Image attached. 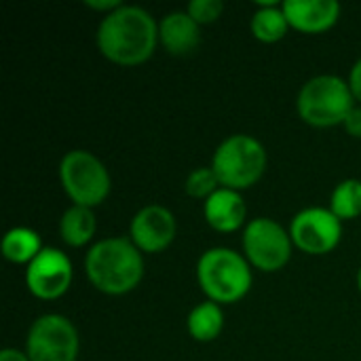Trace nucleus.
<instances>
[{
  "instance_id": "nucleus-9",
  "label": "nucleus",
  "mask_w": 361,
  "mask_h": 361,
  "mask_svg": "<svg viewBox=\"0 0 361 361\" xmlns=\"http://www.w3.org/2000/svg\"><path fill=\"white\" fill-rule=\"evenodd\" d=\"M288 231L294 247L309 256H326L334 252L343 239V222L330 207H307L298 212Z\"/></svg>"
},
{
  "instance_id": "nucleus-3",
  "label": "nucleus",
  "mask_w": 361,
  "mask_h": 361,
  "mask_svg": "<svg viewBox=\"0 0 361 361\" xmlns=\"http://www.w3.org/2000/svg\"><path fill=\"white\" fill-rule=\"evenodd\" d=\"M197 281L207 300L222 307L235 305L250 294L254 273L243 254L231 247H212L197 262Z\"/></svg>"
},
{
  "instance_id": "nucleus-5",
  "label": "nucleus",
  "mask_w": 361,
  "mask_h": 361,
  "mask_svg": "<svg viewBox=\"0 0 361 361\" xmlns=\"http://www.w3.org/2000/svg\"><path fill=\"white\" fill-rule=\"evenodd\" d=\"M355 99L349 82L334 74L313 76L302 85L296 97L298 116L317 129L343 125L347 114L353 110Z\"/></svg>"
},
{
  "instance_id": "nucleus-24",
  "label": "nucleus",
  "mask_w": 361,
  "mask_h": 361,
  "mask_svg": "<svg viewBox=\"0 0 361 361\" xmlns=\"http://www.w3.org/2000/svg\"><path fill=\"white\" fill-rule=\"evenodd\" d=\"M85 6H89L93 11H99L102 17H106V15L114 13L116 8H121L123 2L121 0H85Z\"/></svg>"
},
{
  "instance_id": "nucleus-16",
  "label": "nucleus",
  "mask_w": 361,
  "mask_h": 361,
  "mask_svg": "<svg viewBox=\"0 0 361 361\" xmlns=\"http://www.w3.org/2000/svg\"><path fill=\"white\" fill-rule=\"evenodd\" d=\"M97 231V220L93 209L70 205L59 220V237L68 247H85L93 241Z\"/></svg>"
},
{
  "instance_id": "nucleus-12",
  "label": "nucleus",
  "mask_w": 361,
  "mask_h": 361,
  "mask_svg": "<svg viewBox=\"0 0 361 361\" xmlns=\"http://www.w3.org/2000/svg\"><path fill=\"white\" fill-rule=\"evenodd\" d=\"M283 13L292 30L302 34H324L341 19V4L334 0H286Z\"/></svg>"
},
{
  "instance_id": "nucleus-22",
  "label": "nucleus",
  "mask_w": 361,
  "mask_h": 361,
  "mask_svg": "<svg viewBox=\"0 0 361 361\" xmlns=\"http://www.w3.org/2000/svg\"><path fill=\"white\" fill-rule=\"evenodd\" d=\"M343 127H345V131L351 135V137H357L361 140V106H353V110L347 114V118H345V123H343Z\"/></svg>"
},
{
  "instance_id": "nucleus-11",
  "label": "nucleus",
  "mask_w": 361,
  "mask_h": 361,
  "mask_svg": "<svg viewBox=\"0 0 361 361\" xmlns=\"http://www.w3.org/2000/svg\"><path fill=\"white\" fill-rule=\"evenodd\" d=\"M178 233V222L171 209L165 205L152 203L142 207L129 224V239L142 254H161L165 252Z\"/></svg>"
},
{
  "instance_id": "nucleus-21",
  "label": "nucleus",
  "mask_w": 361,
  "mask_h": 361,
  "mask_svg": "<svg viewBox=\"0 0 361 361\" xmlns=\"http://www.w3.org/2000/svg\"><path fill=\"white\" fill-rule=\"evenodd\" d=\"M224 2L222 0H192L186 6V13L199 23V25H209L216 23L222 17Z\"/></svg>"
},
{
  "instance_id": "nucleus-14",
  "label": "nucleus",
  "mask_w": 361,
  "mask_h": 361,
  "mask_svg": "<svg viewBox=\"0 0 361 361\" xmlns=\"http://www.w3.org/2000/svg\"><path fill=\"white\" fill-rule=\"evenodd\" d=\"M201 42V25L186 13L173 11L159 21V44L176 57L190 55Z\"/></svg>"
},
{
  "instance_id": "nucleus-2",
  "label": "nucleus",
  "mask_w": 361,
  "mask_h": 361,
  "mask_svg": "<svg viewBox=\"0 0 361 361\" xmlns=\"http://www.w3.org/2000/svg\"><path fill=\"white\" fill-rule=\"evenodd\" d=\"M85 273L97 292L125 296L133 292L144 277V254L129 237H106L89 247Z\"/></svg>"
},
{
  "instance_id": "nucleus-6",
  "label": "nucleus",
  "mask_w": 361,
  "mask_h": 361,
  "mask_svg": "<svg viewBox=\"0 0 361 361\" xmlns=\"http://www.w3.org/2000/svg\"><path fill=\"white\" fill-rule=\"evenodd\" d=\"M59 182L72 205L95 209L102 205L112 188V178L93 152L76 148L59 161Z\"/></svg>"
},
{
  "instance_id": "nucleus-17",
  "label": "nucleus",
  "mask_w": 361,
  "mask_h": 361,
  "mask_svg": "<svg viewBox=\"0 0 361 361\" xmlns=\"http://www.w3.org/2000/svg\"><path fill=\"white\" fill-rule=\"evenodd\" d=\"M42 250H44V245H42L40 235L27 226H15V228L6 231L0 241V252L4 256V260H8L13 264L27 267Z\"/></svg>"
},
{
  "instance_id": "nucleus-20",
  "label": "nucleus",
  "mask_w": 361,
  "mask_h": 361,
  "mask_svg": "<svg viewBox=\"0 0 361 361\" xmlns=\"http://www.w3.org/2000/svg\"><path fill=\"white\" fill-rule=\"evenodd\" d=\"M220 182L214 173L212 167H197L192 169L188 176H186V182H184V190L188 197L192 199H199V201H207L216 190H220Z\"/></svg>"
},
{
  "instance_id": "nucleus-15",
  "label": "nucleus",
  "mask_w": 361,
  "mask_h": 361,
  "mask_svg": "<svg viewBox=\"0 0 361 361\" xmlns=\"http://www.w3.org/2000/svg\"><path fill=\"white\" fill-rule=\"evenodd\" d=\"M250 30L256 40L264 44H275L286 38V34L292 30L288 23V17L283 13V2L267 0V2H256L254 17L250 21Z\"/></svg>"
},
{
  "instance_id": "nucleus-8",
  "label": "nucleus",
  "mask_w": 361,
  "mask_h": 361,
  "mask_svg": "<svg viewBox=\"0 0 361 361\" xmlns=\"http://www.w3.org/2000/svg\"><path fill=\"white\" fill-rule=\"evenodd\" d=\"M78 351V330L59 313L40 315L27 330L25 353L30 361H76Z\"/></svg>"
},
{
  "instance_id": "nucleus-25",
  "label": "nucleus",
  "mask_w": 361,
  "mask_h": 361,
  "mask_svg": "<svg viewBox=\"0 0 361 361\" xmlns=\"http://www.w3.org/2000/svg\"><path fill=\"white\" fill-rule=\"evenodd\" d=\"M0 361H30L25 351H19V349H2L0 351Z\"/></svg>"
},
{
  "instance_id": "nucleus-10",
  "label": "nucleus",
  "mask_w": 361,
  "mask_h": 361,
  "mask_svg": "<svg viewBox=\"0 0 361 361\" xmlns=\"http://www.w3.org/2000/svg\"><path fill=\"white\" fill-rule=\"evenodd\" d=\"M74 279V269L68 258L57 247H44L27 267H25V288L38 300H57L61 298Z\"/></svg>"
},
{
  "instance_id": "nucleus-26",
  "label": "nucleus",
  "mask_w": 361,
  "mask_h": 361,
  "mask_svg": "<svg viewBox=\"0 0 361 361\" xmlns=\"http://www.w3.org/2000/svg\"><path fill=\"white\" fill-rule=\"evenodd\" d=\"M355 283H357V290L361 292V267L360 271H357V277H355Z\"/></svg>"
},
{
  "instance_id": "nucleus-18",
  "label": "nucleus",
  "mask_w": 361,
  "mask_h": 361,
  "mask_svg": "<svg viewBox=\"0 0 361 361\" xmlns=\"http://www.w3.org/2000/svg\"><path fill=\"white\" fill-rule=\"evenodd\" d=\"M188 334L197 343H212L216 341L224 330V311L220 305L205 300L199 302L186 317Z\"/></svg>"
},
{
  "instance_id": "nucleus-19",
  "label": "nucleus",
  "mask_w": 361,
  "mask_h": 361,
  "mask_svg": "<svg viewBox=\"0 0 361 361\" xmlns=\"http://www.w3.org/2000/svg\"><path fill=\"white\" fill-rule=\"evenodd\" d=\"M330 212L341 220H355L361 216V180L347 178L338 182L330 195Z\"/></svg>"
},
{
  "instance_id": "nucleus-1",
  "label": "nucleus",
  "mask_w": 361,
  "mask_h": 361,
  "mask_svg": "<svg viewBox=\"0 0 361 361\" xmlns=\"http://www.w3.org/2000/svg\"><path fill=\"white\" fill-rule=\"evenodd\" d=\"M99 53L123 68L146 63L159 47V21L142 6L123 4L102 17L95 34Z\"/></svg>"
},
{
  "instance_id": "nucleus-7",
  "label": "nucleus",
  "mask_w": 361,
  "mask_h": 361,
  "mask_svg": "<svg viewBox=\"0 0 361 361\" xmlns=\"http://www.w3.org/2000/svg\"><path fill=\"white\" fill-rule=\"evenodd\" d=\"M292 237L273 218H254L243 228V256L252 269L262 273L281 271L292 258Z\"/></svg>"
},
{
  "instance_id": "nucleus-4",
  "label": "nucleus",
  "mask_w": 361,
  "mask_h": 361,
  "mask_svg": "<svg viewBox=\"0 0 361 361\" xmlns=\"http://www.w3.org/2000/svg\"><path fill=\"white\" fill-rule=\"evenodd\" d=\"M269 165L267 148L247 133H235L220 142L212 157V169L222 188L243 192L260 182Z\"/></svg>"
},
{
  "instance_id": "nucleus-23",
  "label": "nucleus",
  "mask_w": 361,
  "mask_h": 361,
  "mask_svg": "<svg viewBox=\"0 0 361 361\" xmlns=\"http://www.w3.org/2000/svg\"><path fill=\"white\" fill-rule=\"evenodd\" d=\"M347 82H349V89H351V93H353V99L361 106V57L353 63Z\"/></svg>"
},
{
  "instance_id": "nucleus-13",
  "label": "nucleus",
  "mask_w": 361,
  "mask_h": 361,
  "mask_svg": "<svg viewBox=\"0 0 361 361\" xmlns=\"http://www.w3.org/2000/svg\"><path fill=\"white\" fill-rule=\"evenodd\" d=\"M203 218L218 233L228 235L239 231L247 220V205L243 195L231 188L216 190L203 203Z\"/></svg>"
}]
</instances>
